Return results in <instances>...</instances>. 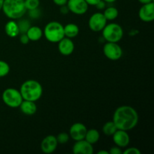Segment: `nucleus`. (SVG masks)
Instances as JSON below:
<instances>
[{"instance_id": "473e14b6", "label": "nucleus", "mask_w": 154, "mask_h": 154, "mask_svg": "<svg viewBox=\"0 0 154 154\" xmlns=\"http://www.w3.org/2000/svg\"><path fill=\"white\" fill-rule=\"evenodd\" d=\"M54 4L57 6H63L67 4V2L68 0H53Z\"/></svg>"}, {"instance_id": "2eb2a0df", "label": "nucleus", "mask_w": 154, "mask_h": 154, "mask_svg": "<svg viewBox=\"0 0 154 154\" xmlns=\"http://www.w3.org/2000/svg\"><path fill=\"white\" fill-rule=\"evenodd\" d=\"M58 50L63 56H69L75 51V44L72 38L64 37L58 42Z\"/></svg>"}, {"instance_id": "1a4fd4ad", "label": "nucleus", "mask_w": 154, "mask_h": 154, "mask_svg": "<svg viewBox=\"0 0 154 154\" xmlns=\"http://www.w3.org/2000/svg\"><path fill=\"white\" fill-rule=\"evenodd\" d=\"M66 5L69 12L77 15H83L88 11L89 5L85 0H68Z\"/></svg>"}, {"instance_id": "7c9ffc66", "label": "nucleus", "mask_w": 154, "mask_h": 154, "mask_svg": "<svg viewBox=\"0 0 154 154\" xmlns=\"http://www.w3.org/2000/svg\"><path fill=\"white\" fill-rule=\"evenodd\" d=\"M106 5L107 3L105 2V1H103V0H100V1H99L95 6H96V8L98 9V10H104V9L106 8Z\"/></svg>"}, {"instance_id": "b1692460", "label": "nucleus", "mask_w": 154, "mask_h": 154, "mask_svg": "<svg viewBox=\"0 0 154 154\" xmlns=\"http://www.w3.org/2000/svg\"><path fill=\"white\" fill-rule=\"evenodd\" d=\"M10 72V66L5 61L0 60V78L7 76Z\"/></svg>"}, {"instance_id": "f8f14e48", "label": "nucleus", "mask_w": 154, "mask_h": 154, "mask_svg": "<svg viewBox=\"0 0 154 154\" xmlns=\"http://www.w3.org/2000/svg\"><path fill=\"white\" fill-rule=\"evenodd\" d=\"M138 17L143 22L150 23L154 20V2L142 5L138 11Z\"/></svg>"}, {"instance_id": "c756f323", "label": "nucleus", "mask_w": 154, "mask_h": 154, "mask_svg": "<svg viewBox=\"0 0 154 154\" xmlns=\"http://www.w3.org/2000/svg\"><path fill=\"white\" fill-rule=\"evenodd\" d=\"M20 43L23 44V45H27L30 41L27 35L26 34V33H24V34H21V35L20 36Z\"/></svg>"}, {"instance_id": "423d86ee", "label": "nucleus", "mask_w": 154, "mask_h": 154, "mask_svg": "<svg viewBox=\"0 0 154 154\" xmlns=\"http://www.w3.org/2000/svg\"><path fill=\"white\" fill-rule=\"evenodd\" d=\"M2 99L3 102L8 107L11 108H19L23 100L20 93V90H16L13 87L5 89L2 95Z\"/></svg>"}, {"instance_id": "412c9836", "label": "nucleus", "mask_w": 154, "mask_h": 154, "mask_svg": "<svg viewBox=\"0 0 154 154\" xmlns=\"http://www.w3.org/2000/svg\"><path fill=\"white\" fill-rule=\"evenodd\" d=\"M102 14H103V15L105 16V19L107 20L111 21L117 19L119 15V11L117 8L114 7V6H111V7L105 8Z\"/></svg>"}, {"instance_id": "ddd939ff", "label": "nucleus", "mask_w": 154, "mask_h": 154, "mask_svg": "<svg viewBox=\"0 0 154 154\" xmlns=\"http://www.w3.org/2000/svg\"><path fill=\"white\" fill-rule=\"evenodd\" d=\"M113 141L116 146H118L120 148H124L128 147L130 142V137L127 131L117 129L114 135H112Z\"/></svg>"}, {"instance_id": "0eeeda50", "label": "nucleus", "mask_w": 154, "mask_h": 154, "mask_svg": "<svg viewBox=\"0 0 154 154\" xmlns=\"http://www.w3.org/2000/svg\"><path fill=\"white\" fill-rule=\"evenodd\" d=\"M103 54L108 60L117 61L123 56V50L118 43L106 42L103 46Z\"/></svg>"}, {"instance_id": "a211bd4d", "label": "nucleus", "mask_w": 154, "mask_h": 154, "mask_svg": "<svg viewBox=\"0 0 154 154\" xmlns=\"http://www.w3.org/2000/svg\"><path fill=\"white\" fill-rule=\"evenodd\" d=\"M26 34L30 42H38L43 36V30L37 26H31Z\"/></svg>"}, {"instance_id": "72a5a7b5", "label": "nucleus", "mask_w": 154, "mask_h": 154, "mask_svg": "<svg viewBox=\"0 0 154 154\" xmlns=\"http://www.w3.org/2000/svg\"><path fill=\"white\" fill-rule=\"evenodd\" d=\"M87 2V3L88 4V5L91 6H95L98 2H99L100 0H85Z\"/></svg>"}, {"instance_id": "f257e3e1", "label": "nucleus", "mask_w": 154, "mask_h": 154, "mask_svg": "<svg viewBox=\"0 0 154 154\" xmlns=\"http://www.w3.org/2000/svg\"><path fill=\"white\" fill-rule=\"evenodd\" d=\"M139 116L136 110L129 105L118 107L113 114L112 121L117 129L129 131L138 125Z\"/></svg>"}, {"instance_id": "f3484780", "label": "nucleus", "mask_w": 154, "mask_h": 154, "mask_svg": "<svg viewBox=\"0 0 154 154\" xmlns=\"http://www.w3.org/2000/svg\"><path fill=\"white\" fill-rule=\"evenodd\" d=\"M5 32L6 35L10 38H15L19 35V28H18L17 23L15 21V20H11L6 23L5 26Z\"/></svg>"}, {"instance_id": "39448f33", "label": "nucleus", "mask_w": 154, "mask_h": 154, "mask_svg": "<svg viewBox=\"0 0 154 154\" xmlns=\"http://www.w3.org/2000/svg\"><path fill=\"white\" fill-rule=\"evenodd\" d=\"M102 32V37L106 42L118 43L123 37V28L121 26L116 23H107Z\"/></svg>"}, {"instance_id": "bb28decb", "label": "nucleus", "mask_w": 154, "mask_h": 154, "mask_svg": "<svg viewBox=\"0 0 154 154\" xmlns=\"http://www.w3.org/2000/svg\"><path fill=\"white\" fill-rule=\"evenodd\" d=\"M28 13L29 16L32 19H38L41 17V15H42V11L39 9V8L32 9V10H29Z\"/></svg>"}, {"instance_id": "9b49d317", "label": "nucleus", "mask_w": 154, "mask_h": 154, "mask_svg": "<svg viewBox=\"0 0 154 154\" xmlns=\"http://www.w3.org/2000/svg\"><path fill=\"white\" fill-rule=\"evenodd\" d=\"M58 144L55 135H49L45 137L41 142V150L44 153H52L57 150Z\"/></svg>"}, {"instance_id": "4be33fe9", "label": "nucleus", "mask_w": 154, "mask_h": 154, "mask_svg": "<svg viewBox=\"0 0 154 154\" xmlns=\"http://www.w3.org/2000/svg\"><path fill=\"white\" fill-rule=\"evenodd\" d=\"M117 130V126H116V125L114 124L112 120L105 123L104 126H102V132L107 136H112Z\"/></svg>"}, {"instance_id": "2f4dec72", "label": "nucleus", "mask_w": 154, "mask_h": 154, "mask_svg": "<svg viewBox=\"0 0 154 154\" xmlns=\"http://www.w3.org/2000/svg\"><path fill=\"white\" fill-rule=\"evenodd\" d=\"M60 13L62 14H63V15L67 14L69 12V8H68L67 5H65L60 6Z\"/></svg>"}, {"instance_id": "20e7f679", "label": "nucleus", "mask_w": 154, "mask_h": 154, "mask_svg": "<svg viewBox=\"0 0 154 154\" xmlns=\"http://www.w3.org/2000/svg\"><path fill=\"white\" fill-rule=\"evenodd\" d=\"M43 35L51 43H58L65 37L64 26L57 21H51L46 24L43 30Z\"/></svg>"}, {"instance_id": "a878e982", "label": "nucleus", "mask_w": 154, "mask_h": 154, "mask_svg": "<svg viewBox=\"0 0 154 154\" xmlns=\"http://www.w3.org/2000/svg\"><path fill=\"white\" fill-rule=\"evenodd\" d=\"M56 138H57L58 144H67V143L69 142V139H70L69 134L66 133V132H61V133L58 134V135L56 136Z\"/></svg>"}, {"instance_id": "6e6552de", "label": "nucleus", "mask_w": 154, "mask_h": 154, "mask_svg": "<svg viewBox=\"0 0 154 154\" xmlns=\"http://www.w3.org/2000/svg\"><path fill=\"white\" fill-rule=\"evenodd\" d=\"M107 20L105 19V16L101 12H96L92 14L90 16V19L88 21V26L89 28L93 32H101L104 29V27L106 26Z\"/></svg>"}, {"instance_id": "393cba45", "label": "nucleus", "mask_w": 154, "mask_h": 154, "mask_svg": "<svg viewBox=\"0 0 154 154\" xmlns=\"http://www.w3.org/2000/svg\"><path fill=\"white\" fill-rule=\"evenodd\" d=\"M24 4L27 11L37 8L40 5V0H24Z\"/></svg>"}, {"instance_id": "f704fd0d", "label": "nucleus", "mask_w": 154, "mask_h": 154, "mask_svg": "<svg viewBox=\"0 0 154 154\" xmlns=\"http://www.w3.org/2000/svg\"><path fill=\"white\" fill-rule=\"evenodd\" d=\"M141 4L144 5V4H147V3H150V2H153V0H138Z\"/></svg>"}, {"instance_id": "5701e85b", "label": "nucleus", "mask_w": 154, "mask_h": 154, "mask_svg": "<svg viewBox=\"0 0 154 154\" xmlns=\"http://www.w3.org/2000/svg\"><path fill=\"white\" fill-rule=\"evenodd\" d=\"M17 23L18 28H19L20 34L26 33V32L28 31L29 27L31 26V23H30L29 21L26 19L20 18V19H18V21Z\"/></svg>"}, {"instance_id": "c9c22d12", "label": "nucleus", "mask_w": 154, "mask_h": 154, "mask_svg": "<svg viewBox=\"0 0 154 154\" xmlns=\"http://www.w3.org/2000/svg\"><path fill=\"white\" fill-rule=\"evenodd\" d=\"M97 154H109V152H108V150H99L97 153Z\"/></svg>"}, {"instance_id": "4468645a", "label": "nucleus", "mask_w": 154, "mask_h": 154, "mask_svg": "<svg viewBox=\"0 0 154 154\" xmlns=\"http://www.w3.org/2000/svg\"><path fill=\"white\" fill-rule=\"evenodd\" d=\"M93 145L85 139L75 141L72 147V153L75 154H93Z\"/></svg>"}, {"instance_id": "aec40b11", "label": "nucleus", "mask_w": 154, "mask_h": 154, "mask_svg": "<svg viewBox=\"0 0 154 154\" xmlns=\"http://www.w3.org/2000/svg\"><path fill=\"white\" fill-rule=\"evenodd\" d=\"M84 139L91 144H95L100 139V133L96 129H87Z\"/></svg>"}, {"instance_id": "dca6fc26", "label": "nucleus", "mask_w": 154, "mask_h": 154, "mask_svg": "<svg viewBox=\"0 0 154 154\" xmlns=\"http://www.w3.org/2000/svg\"><path fill=\"white\" fill-rule=\"evenodd\" d=\"M19 108L23 114L28 116L33 115L37 111V105H36L35 102H32V101L23 100Z\"/></svg>"}, {"instance_id": "e433bc0d", "label": "nucleus", "mask_w": 154, "mask_h": 154, "mask_svg": "<svg viewBox=\"0 0 154 154\" xmlns=\"http://www.w3.org/2000/svg\"><path fill=\"white\" fill-rule=\"evenodd\" d=\"M103 1H105L106 3H114L117 0H103Z\"/></svg>"}, {"instance_id": "7ed1b4c3", "label": "nucleus", "mask_w": 154, "mask_h": 154, "mask_svg": "<svg viewBox=\"0 0 154 154\" xmlns=\"http://www.w3.org/2000/svg\"><path fill=\"white\" fill-rule=\"evenodd\" d=\"M2 11L10 20H18L26 12L24 0H4Z\"/></svg>"}, {"instance_id": "c85d7f7f", "label": "nucleus", "mask_w": 154, "mask_h": 154, "mask_svg": "<svg viewBox=\"0 0 154 154\" xmlns=\"http://www.w3.org/2000/svg\"><path fill=\"white\" fill-rule=\"evenodd\" d=\"M109 154H122L123 153V150H121L120 147H119L118 146H114L110 148V150H108Z\"/></svg>"}, {"instance_id": "cd10ccee", "label": "nucleus", "mask_w": 154, "mask_h": 154, "mask_svg": "<svg viewBox=\"0 0 154 154\" xmlns=\"http://www.w3.org/2000/svg\"><path fill=\"white\" fill-rule=\"evenodd\" d=\"M123 153L124 154H141V150L137 147H129L126 148V150H123Z\"/></svg>"}, {"instance_id": "6ab92c4d", "label": "nucleus", "mask_w": 154, "mask_h": 154, "mask_svg": "<svg viewBox=\"0 0 154 154\" xmlns=\"http://www.w3.org/2000/svg\"><path fill=\"white\" fill-rule=\"evenodd\" d=\"M79 32V27L75 23H70L66 24L64 26L65 37L69 38H74L77 37L78 35Z\"/></svg>"}, {"instance_id": "f03ea898", "label": "nucleus", "mask_w": 154, "mask_h": 154, "mask_svg": "<svg viewBox=\"0 0 154 154\" xmlns=\"http://www.w3.org/2000/svg\"><path fill=\"white\" fill-rule=\"evenodd\" d=\"M20 93L23 100L37 102L43 94V88L38 81L35 80H27L20 86Z\"/></svg>"}, {"instance_id": "4c0bfd02", "label": "nucleus", "mask_w": 154, "mask_h": 154, "mask_svg": "<svg viewBox=\"0 0 154 154\" xmlns=\"http://www.w3.org/2000/svg\"><path fill=\"white\" fill-rule=\"evenodd\" d=\"M4 0H0V11H2V5Z\"/></svg>"}, {"instance_id": "9d476101", "label": "nucleus", "mask_w": 154, "mask_h": 154, "mask_svg": "<svg viewBox=\"0 0 154 154\" xmlns=\"http://www.w3.org/2000/svg\"><path fill=\"white\" fill-rule=\"evenodd\" d=\"M87 129L82 123H75L69 129V136L74 141H80L85 138Z\"/></svg>"}]
</instances>
